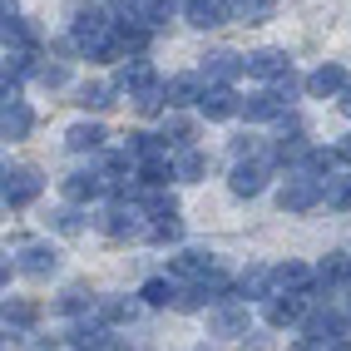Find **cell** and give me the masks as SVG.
I'll list each match as a JSON object with an SVG mask.
<instances>
[{
  "label": "cell",
  "instance_id": "obj_15",
  "mask_svg": "<svg viewBox=\"0 0 351 351\" xmlns=\"http://www.w3.org/2000/svg\"><path fill=\"white\" fill-rule=\"evenodd\" d=\"M287 69H292L287 50H252L247 55V75H257V80H282Z\"/></svg>",
  "mask_w": 351,
  "mask_h": 351
},
{
  "label": "cell",
  "instance_id": "obj_24",
  "mask_svg": "<svg viewBox=\"0 0 351 351\" xmlns=\"http://www.w3.org/2000/svg\"><path fill=\"white\" fill-rule=\"evenodd\" d=\"M138 302L144 297H109V302H99V322L104 326H119V322H134V312H138Z\"/></svg>",
  "mask_w": 351,
  "mask_h": 351
},
{
  "label": "cell",
  "instance_id": "obj_14",
  "mask_svg": "<svg viewBox=\"0 0 351 351\" xmlns=\"http://www.w3.org/2000/svg\"><path fill=\"white\" fill-rule=\"evenodd\" d=\"M169 272L189 277V282H208V277L218 272V263H213V252H178L173 263H169Z\"/></svg>",
  "mask_w": 351,
  "mask_h": 351
},
{
  "label": "cell",
  "instance_id": "obj_36",
  "mask_svg": "<svg viewBox=\"0 0 351 351\" xmlns=\"http://www.w3.org/2000/svg\"><path fill=\"white\" fill-rule=\"evenodd\" d=\"M337 154H341V163H351V134H346L341 144H337Z\"/></svg>",
  "mask_w": 351,
  "mask_h": 351
},
{
  "label": "cell",
  "instance_id": "obj_8",
  "mask_svg": "<svg viewBox=\"0 0 351 351\" xmlns=\"http://www.w3.org/2000/svg\"><path fill=\"white\" fill-rule=\"evenodd\" d=\"M238 75H247V55H238V50H208L203 55V80L208 84H232Z\"/></svg>",
  "mask_w": 351,
  "mask_h": 351
},
{
  "label": "cell",
  "instance_id": "obj_3",
  "mask_svg": "<svg viewBox=\"0 0 351 351\" xmlns=\"http://www.w3.org/2000/svg\"><path fill=\"white\" fill-rule=\"evenodd\" d=\"M0 198L5 208H25L40 198V173L25 169V163H5V173H0Z\"/></svg>",
  "mask_w": 351,
  "mask_h": 351
},
{
  "label": "cell",
  "instance_id": "obj_18",
  "mask_svg": "<svg viewBox=\"0 0 351 351\" xmlns=\"http://www.w3.org/2000/svg\"><path fill=\"white\" fill-rule=\"evenodd\" d=\"M272 292H312V267H307V263H282V267H272Z\"/></svg>",
  "mask_w": 351,
  "mask_h": 351
},
{
  "label": "cell",
  "instance_id": "obj_33",
  "mask_svg": "<svg viewBox=\"0 0 351 351\" xmlns=\"http://www.w3.org/2000/svg\"><path fill=\"white\" fill-rule=\"evenodd\" d=\"M169 138H173L178 149L193 138V119H189V114H169V119H163V144H169Z\"/></svg>",
  "mask_w": 351,
  "mask_h": 351
},
{
  "label": "cell",
  "instance_id": "obj_11",
  "mask_svg": "<svg viewBox=\"0 0 351 351\" xmlns=\"http://www.w3.org/2000/svg\"><path fill=\"white\" fill-rule=\"evenodd\" d=\"M149 84H158V80H154V64L144 55H129L114 69V89H124V95H138V89H149Z\"/></svg>",
  "mask_w": 351,
  "mask_h": 351
},
{
  "label": "cell",
  "instance_id": "obj_2",
  "mask_svg": "<svg viewBox=\"0 0 351 351\" xmlns=\"http://www.w3.org/2000/svg\"><path fill=\"white\" fill-rule=\"evenodd\" d=\"M109 30H114V20H109L99 5H75V15H69V45H75L80 55H84L95 40H104Z\"/></svg>",
  "mask_w": 351,
  "mask_h": 351
},
{
  "label": "cell",
  "instance_id": "obj_26",
  "mask_svg": "<svg viewBox=\"0 0 351 351\" xmlns=\"http://www.w3.org/2000/svg\"><path fill=\"white\" fill-rule=\"evenodd\" d=\"M50 228L60 232V238H80V232H84V213H80V203H64L60 213H50Z\"/></svg>",
  "mask_w": 351,
  "mask_h": 351
},
{
  "label": "cell",
  "instance_id": "obj_39",
  "mask_svg": "<svg viewBox=\"0 0 351 351\" xmlns=\"http://www.w3.org/2000/svg\"><path fill=\"white\" fill-rule=\"evenodd\" d=\"M173 5H183V0H173Z\"/></svg>",
  "mask_w": 351,
  "mask_h": 351
},
{
  "label": "cell",
  "instance_id": "obj_30",
  "mask_svg": "<svg viewBox=\"0 0 351 351\" xmlns=\"http://www.w3.org/2000/svg\"><path fill=\"white\" fill-rule=\"evenodd\" d=\"M109 95H114V84H80V109H89V114H99V109H109Z\"/></svg>",
  "mask_w": 351,
  "mask_h": 351
},
{
  "label": "cell",
  "instance_id": "obj_37",
  "mask_svg": "<svg viewBox=\"0 0 351 351\" xmlns=\"http://www.w3.org/2000/svg\"><path fill=\"white\" fill-rule=\"evenodd\" d=\"M341 114H346V119H351V84L341 89Z\"/></svg>",
  "mask_w": 351,
  "mask_h": 351
},
{
  "label": "cell",
  "instance_id": "obj_20",
  "mask_svg": "<svg viewBox=\"0 0 351 351\" xmlns=\"http://www.w3.org/2000/svg\"><path fill=\"white\" fill-rule=\"evenodd\" d=\"M173 178H178V169H173V158L163 154V149H154V154L138 158V183H173Z\"/></svg>",
  "mask_w": 351,
  "mask_h": 351
},
{
  "label": "cell",
  "instance_id": "obj_40",
  "mask_svg": "<svg viewBox=\"0 0 351 351\" xmlns=\"http://www.w3.org/2000/svg\"><path fill=\"white\" fill-rule=\"evenodd\" d=\"M346 317H351V307H346Z\"/></svg>",
  "mask_w": 351,
  "mask_h": 351
},
{
  "label": "cell",
  "instance_id": "obj_5",
  "mask_svg": "<svg viewBox=\"0 0 351 351\" xmlns=\"http://www.w3.org/2000/svg\"><path fill=\"white\" fill-rule=\"evenodd\" d=\"M0 134H5V144H20V138L30 134V124H35V114H30V104L20 99V89L15 84H5V95H0Z\"/></svg>",
  "mask_w": 351,
  "mask_h": 351
},
{
  "label": "cell",
  "instance_id": "obj_25",
  "mask_svg": "<svg viewBox=\"0 0 351 351\" xmlns=\"http://www.w3.org/2000/svg\"><path fill=\"white\" fill-rule=\"evenodd\" d=\"M173 169H178V183H198V178L208 173V158H203L193 144H183L178 158H173Z\"/></svg>",
  "mask_w": 351,
  "mask_h": 351
},
{
  "label": "cell",
  "instance_id": "obj_38",
  "mask_svg": "<svg viewBox=\"0 0 351 351\" xmlns=\"http://www.w3.org/2000/svg\"><path fill=\"white\" fill-rule=\"evenodd\" d=\"M69 351H99V346H84V341H75V346H69Z\"/></svg>",
  "mask_w": 351,
  "mask_h": 351
},
{
  "label": "cell",
  "instance_id": "obj_17",
  "mask_svg": "<svg viewBox=\"0 0 351 351\" xmlns=\"http://www.w3.org/2000/svg\"><path fill=\"white\" fill-rule=\"evenodd\" d=\"M99 193H109L104 173H69V178H64V198H69V203H95Z\"/></svg>",
  "mask_w": 351,
  "mask_h": 351
},
{
  "label": "cell",
  "instance_id": "obj_9",
  "mask_svg": "<svg viewBox=\"0 0 351 351\" xmlns=\"http://www.w3.org/2000/svg\"><path fill=\"white\" fill-rule=\"evenodd\" d=\"M282 114H287V95H282V89H263V95L243 99V119L247 124H267V119H282Z\"/></svg>",
  "mask_w": 351,
  "mask_h": 351
},
{
  "label": "cell",
  "instance_id": "obj_7",
  "mask_svg": "<svg viewBox=\"0 0 351 351\" xmlns=\"http://www.w3.org/2000/svg\"><path fill=\"white\" fill-rule=\"evenodd\" d=\"M346 326H351V317L337 312V307H326V302H312V312L302 317V332L317 337V341H341Z\"/></svg>",
  "mask_w": 351,
  "mask_h": 351
},
{
  "label": "cell",
  "instance_id": "obj_34",
  "mask_svg": "<svg viewBox=\"0 0 351 351\" xmlns=\"http://www.w3.org/2000/svg\"><path fill=\"white\" fill-rule=\"evenodd\" d=\"M35 317H40V307H35L30 297H10V302H5V322H15V326H30Z\"/></svg>",
  "mask_w": 351,
  "mask_h": 351
},
{
  "label": "cell",
  "instance_id": "obj_31",
  "mask_svg": "<svg viewBox=\"0 0 351 351\" xmlns=\"http://www.w3.org/2000/svg\"><path fill=\"white\" fill-rule=\"evenodd\" d=\"M129 99H134L138 114H158L163 104H169V89H163V84H149V89H138V95H129Z\"/></svg>",
  "mask_w": 351,
  "mask_h": 351
},
{
  "label": "cell",
  "instance_id": "obj_13",
  "mask_svg": "<svg viewBox=\"0 0 351 351\" xmlns=\"http://www.w3.org/2000/svg\"><path fill=\"white\" fill-rule=\"evenodd\" d=\"M263 183H267V163L252 158V163H238V169H232L228 189L238 193V198H257V193H263Z\"/></svg>",
  "mask_w": 351,
  "mask_h": 351
},
{
  "label": "cell",
  "instance_id": "obj_22",
  "mask_svg": "<svg viewBox=\"0 0 351 351\" xmlns=\"http://www.w3.org/2000/svg\"><path fill=\"white\" fill-rule=\"evenodd\" d=\"M183 238V218H178V208H169V213H154L149 218V243H178Z\"/></svg>",
  "mask_w": 351,
  "mask_h": 351
},
{
  "label": "cell",
  "instance_id": "obj_12",
  "mask_svg": "<svg viewBox=\"0 0 351 351\" xmlns=\"http://www.w3.org/2000/svg\"><path fill=\"white\" fill-rule=\"evenodd\" d=\"M15 263H20V272H25V277H55V272H60V252L45 247V243H30V247L15 252Z\"/></svg>",
  "mask_w": 351,
  "mask_h": 351
},
{
  "label": "cell",
  "instance_id": "obj_35",
  "mask_svg": "<svg viewBox=\"0 0 351 351\" xmlns=\"http://www.w3.org/2000/svg\"><path fill=\"white\" fill-rule=\"evenodd\" d=\"M40 84H45V89L69 84V69H64V64H40Z\"/></svg>",
  "mask_w": 351,
  "mask_h": 351
},
{
  "label": "cell",
  "instance_id": "obj_4",
  "mask_svg": "<svg viewBox=\"0 0 351 351\" xmlns=\"http://www.w3.org/2000/svg\"><path fill=\"white\" fill-rule=\"evenodd\" d=\"M193 109H198V119H208V124H228V119H238V114H243V99H238V89H232V84H208Z\"/></svg>",
  "mask_w": 351,
  "mask_h": 351
},
{
  "label": "cell",
  "instance_id": "obj_16",
  "mask_svg": "<svg viewBox=\"0 0 351 351\" xmlns=\"http://www.w3.org/2000/svg\"><path fill=\"white\" fill-rule=\"evenodd\" d=\"M183 10H189L193 30H218L223 15H228V0H183Z\"/></svg>",
  "mask_w": 351,
  "mask_h": 351
},
{
  "label": "cell",
  "instance_id": "obj_21",
  "mask_svg": "<svg viewBox=\"0 0 351 351\" xmlns=\"http://www.w3.org/2000/svg\"><path fill=\"white\" fill-rule=\"evenodd\" d=\"M104 124H75L64 134V149H75V154H95V149H104Z\"/></svg>",
  "mask_w": 351,
  "mask_h": 351
},
{
  "label": "cell",
  "instance_id": "obj_32",
  "mask_svg": "<svg viewBox=\"0 0 351 351\" xmlns=\"http://www.w3.org/2000/svg\"><path fill=\"white\" fill-rule=\"evenodd\" d=\"M55 307H60L64 317H84V312H89V287H64Z\"/></svg>",
  "mask_w": 351,
  "mask_h": 351
},
{
  "label": "cell",
  "instance_id": "obj_1",
  "mask_svg": "<svg viewBox=\"0 0 351 351\" xmlns=\"http://www.w3.org/2000/svg\"><path fill=\"white\" fill-rule=\"evenodd\" d=\"M208 332L223 337V341L247 337V297H243V292H228L218 307H213V317H208Z\"/></svg>",
  "mask_w": 351,
  "mask_h": 351
},
{
  "label": "cell",
  "instance_id": "obj_10",
  "mask_svg": "<svg viewBox=\"0 0 351 351\" xmlns=\"http://www.w3.org/2000/svg\"><path fill=\"white\" fill-rule=\"evenodd\" d=\"M351 84V75H346V64H317L312 75H307V95L312 99H332V95H341V89Z\"/></svg>",
  "mask_w": 351,
  "mask_h": 351
},
{
  "label": "cell",
  "instance_id": "obj_23",
  "mask_svg": "<svg viewBox=\"0 0 351 351\" xmlns=\"http://www.w3.org/2000/svg\"><path fill=\"white\" fill-rule=\"evenodd\" d=\"M163 89H169V104H198L208 84H203V75H173Z\"/></svg>",
  "mask_w": 351,
  "mask_h": 351
},
{
  "label": "cell",
  "instance_id": "obj_28",
  "mask_svg": "<svg viewBox=\"0 0 351 351\" xmlns=\"http://www.w3.org/2000/svg\"><path fill=\"white\" fill-rule=\"evenodd\" d=\"M337 163H341V154H337V149H307V158H302V169H307L312 178H326V173L337 169Z\"/></svg>",
  "mask_w": 351,
  "mask_h": 351
},
{
  "label": "cell",
  "instance_id": "obj_19",
  "mask_svg": "<svg viewBox=\"0 0 351 351\" xmlns=\"http://www.w3.org/2000/svg\"><path fill=\"white\" fill-rule=\"evenodd\" d=\"M317 282L322 287H351V252H326L322 267H317Z\"/></svg>",
  "mask_w": 351,
  "mask_h": 351
},
{
  "label": "cell",
  "instance_id": "obj_27",
  "mask_svg": "<svg viewBox=\"0 0 351 351\" xmlns=\"http://www.w3.org/2000/svg\"><path fill=\"white\" fill-rule=\"evenodd\" d=\"M322 193H326V208H341V213H351V178H322Z\"/></svg>",
  "mask_w": 351,
  "mask_h": 351
},
{
  "label": "cell",
  "instance_id": "obj_29",
  "mask_svg": "<svg viewBox=\"0 0 351 351\" xmlns=\"http://www.w3.org/2000/svg\"><path fill=\"white\" fill-rule=\"evenodd\" d=\"M138 297H144V307H169V302H173L178 292L169 287V277H149V282L138 287Z\"/></svg>",
  "mask_w": 351,
  "mask_h": 351
},
{
  "label": "cell",
  "instance_id": "obj_6",
  "mask_svg": "<svg viewBox=\"0 0 351 351\" xmlns=\"http://www.w3.org/2000/svg\"><path fill=\"white\" fill-rule=\"evenodd\" d=\"M317 203H326V193H322V178H312V173L282 183V193H277V208H282V213H312Z\"/></svg>",
  "mask_w": 351,
  "mask_h": 351
}]
</instances>
